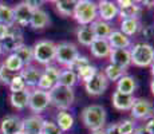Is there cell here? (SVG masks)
Listing matches in <instances>:
<instances>
[{"mask_svg": "<svg viewBox=\"0 0 154 134\" xmlns=\"http://www.w3.org/2000/svg\"><path fill=\"white\" fill-rule=\"evenodd\" d=\"M111 101H112L114 109H117L118 111H129L133 107V105H134L135 97L134 95H129V94H122L119 91H114Z\"/></svg>", "mask_w": 154, "mask_h": 134, "instance_id": "cell-16", "label": "cell"}, {"mask_svg": "<svg viewBox=\"0 0 154 134\" xmlns=\"http://www.w3.org/2000/svg\"><path fill=\"white\" fill-rule=\"evenodd\" d=\"M32 12L34 11L26 4V2H22L14 7V17H15V24L19 27H26L29 24Z\"/></svg>", "mask_w": 154, "mask_h": 134, "instance_id": "cell-15", "label": "cell"}, {"mask_svg": "<svg viewBox=\"0 0 154 134\" xmlns=\"http://www.w3.org/2000/svg\"><path fill=\"white\" fill-rule=\"evenodd\" d=\"M106 134H121L119 129H118V123H111L105 129Z\"/></svg>", "mask_w": 154, "mask_h": 134, "instance_id": "cell-45", "label": "cell"}, {"mask_svg": "<svg viewBox=\"0 0 154 134\" xmlns=\"http://www.w3.org/2000/svg\"><path fill=\"white\" fill-rule=\"evenodd\" d=\"M98 68L97 66H94V64H88V66L83 67L82 70H79L78 73H76V76H78V80H82V82H88L91 78H93L94 75H95L97 73H98Z\"/></svg>", "mask_w": 154, "mask_h": 134, "instance_id": "cell-34", "label": "cell"}, {"mask_svg": "<svg viewBox=\"0 0 154 134\" xmlns=\"http://www.w3.org/2000/svg\"><path fill=\"white\" fill-rule=\"evenodd\" d=\"M60 71L62 70H59V68L56 66H54V64H48V66L44 67L43 74L46 76H48V78L56 85V83H58V79H59V75H60Z\"/></svg>", "mask_w": 154, "mask_h": 134, "instance_id": "cell-38", "label": "cell"}, {"mask_svg": "<svg viewBox=\"0 0 154 134\" xmlns=\"http://www.w3.org/2000/svg\"><path fill=\"white\" fill-rule=\"evenodd\" d=\"M137 90V79L133 75L125 74L117 82V90L122 94H129V95H134V91Z\"/></svg>", "mask_w": 154, "mask_h": 134, "instance_id": "cell-20", "label": "cell"}, {"mask_svg": "<svg viewBox=\"0 0 154 134\" xmlns=\"http://www.w3.org/2000/svg\"><path fill=\"white\" fill-rule=\"evenodd\" d=\"M141 22L140 19H123L121 22V30L119 31L122 34H125L126 36L131 38L134 35H137L141 31Z\"/></svg>", "mask_w": 154, "mask_h": 134, "instance_id": "cell-24", "label": "cell"}, {"mask_svg": "<svg viewBox=\"0 0 154 134\" xmlns=\"http://www.w3.org/2000/svg\"><path fill=\"white\" fill-rule=\"evenodd\" d=\"M54 4H55L56 11L62 16L67 17V16H72L76 2L75 0H56V2H54Z\"/></svg>", "mask_w": 154, "mask_h": 134, "instance_id": "cell-28", "label": "cell"}, {"mask_svg": "<svg viewBox=\"0 0 154 134\" xmlns=\"http://www.w3.org/2000/svg\"><path fill=\"white\" fill-rule=\"evenodd\" d=\"M130 114L134 120L147 121L154 117V106L146 98H135L134 105L130 109Z\"/></svg>", "mask_w": 154, "mask_h": 134, "instance_id": "cell-8", "label": "cell"}, {"mask_svg": "<svg viewBox=\"0 0 154 134\" xmlns=\"http://www.w3.org/2000/svg\"><path fill=\"white\" fill-rule=\"evenodd\" d=\"M3 51H4V50H3V46H2V42H0V55H2V54H3Z\"/></svg>", "mask_w": 154, "mask_h": 134, "instance_id": "cell-51", "label": "cell"}, {"mask_svg": "<svg viewBox=\"0 0 154 134\" xmlns=\"http://www.w3.org/2000/svg\"><path fill=\"white\" fill-rule=\"evenodd\" d=\"M42 134H63L60 129L58 127V125L52 121H47L44 120L43 122V130H42Z\"/></svg>", "mask_w": 154, "mask_h": 134, "instance_id": "cell-39", "label": "cell"}, {"mask_svg": "<svg viewBox=\"0 0 154 134\" xmlns=\"http://www.w3.org/2000/svg\"><path fill=\"white\" fill-rule=\"evenodd\" d=\"M56 125L62 132H69L74 126V117L69 111H59L56 114Z\"/></svg>", "mask_w": 154, "mask_h": 134, "instance_id": "cell-27", "label": "cell"}, {"mask_svg": "<svg viewBox=\"0 0 154 134\" xmlns=\"http://www.w3.org/2000/svg\"><path fill=\"white\" fill-rule=\"evenodd\" d=\"M26 4L31 8L32 11H36V10H42V5L44 4V2H38V0H26Z\"/></svg>", "mask_w": 154, "mask_h": 134, "instance_id": "cell-43", "label": "cell"}, {"mask_svg": "<svg viewBox=\"0 0 154 134\" xmlns=\"http://www.w3.org/2000/svg\"><path fill=\"white\" fill-rule=\"evenodd\" d=\"M23 44H24V40H23V35H22V32H20V30L15 26L10 27V31H8L7 36L2 40L3 50L7 52L14 54L20 46H23Z\"/></svg>", "mask_w": 154, "mask_h": 134, "instance_id": "cell-10", "label": "cell"}, {"mask_svg": "<svg viewBox=\"0 0 154 134\" xmlns=\"http://www.w3.org/2000/svg\"><path fill=\"white\" fill-rule=\"evenodd\" d=\"M90 27H91V30H93L97 39H107L109 35H110L112 31V27L110 23L103 22V20H100V19H97L93 24H90Z\"/></svg>", "mask_w": 154, "mask_h": 134, "instance_id": "cell-23", "label": "cell"}, {"mask_svg": "<svg viewBox=\"0 0 154 134\" xmlns=\"http://www.w3.org/2000/svg\"><path fill=\"white\" fill-rule=\"evenodd\" d=\"M17 56H19V59L22 61L23 66H29V64H32V62H34V51H32V47L31 46H27V44H23V46H20L19 48L15 51Z\"/></svg>", "mask_w": 154, "mask_h": 134, "instance_id": "cell-31", "label": "cell"}, {"mask_svg": "<svg viewBox=\"0 0 154 134\" xmlns=\"http://www.w3.org/2000/svg\"><path fill=\"white\" fill-rule=\"evenodd\" d=\"M88 64H90V59H88L87 56H85V55H79L78 58H76L75 61H74L72 63H71L69 67H66V68L67 70L74 71V73H78L79 70H82L83 67L88 66Z\"/></svg>", "mask_w": 154, "mask_h": 134, "instance_id": "cell-35", "label": "cell"}, {"mask_svg": "<svg viewBox=\"0 0 154 134\" xmlns=\"http://www.w3.org/2000/svg\"><path fill=\"white\" fill-rule=\"evenodd\" d=\"M42 74H43L42 68L29 64V66H26V67L22 68V71L19 73V75L23 78L26 86H27L28 89H35L38 86V82H39Z\"/></svg>", "mask_w": 154, "mask_h": 134, "instance_id": "cell-12", "label": "cell"}, {"mask_svg": "<svg viewBox=\"0 0 154 134\" xmlns=\"http://www.w3.org/2000/svg\"><path fill=\"white\" fill-rule=\"evenodd\" d=\"M17 134H26V133H23V132H20V133H17Z\"/></svg>", "mask_w": 154, "mask_h": 134, "instance_id": "cell-52", "label": "cell"}, {"mask_svg": "<svg viewBox=\"0 0 154 134\" xmlns=\"http://www.w3.org/2000/svg\"><path fill=\"white\" fill-rule=\"evenodd\" d=\"M118 129H119L121 134H134L137 126L133 120H122L121 122H118Z\"/></svg>", "mask_w": 154, "mask_h": 134, "instance_id": "cell-36", "label": "cell"}, {"mask_svg": "<svg viewBox=\"0 0 154 134\" xmlns=\"http://www.w3.org/2000/svg\"><path fill=\"white\" fill-rule=\"evenodd\" d=\"M143 130L146 134H154V117L150 118V120H147V122L143 126Z\"/></svg>", "mask_w": 154, "mask_h": 134, "instance_id": "cell-44", "label": "cell"}, {"mask_svg": "<svg viewBox=\"0 0 154 134\" xmlns=\"http://www.w3.org/2000/svg\"><path fill=\"white\" fill-rule=\"evenodd\" d=\"M152 4H153V7H154V2H153V3H152Z\"/></svg>", "mask_w": 154, "mask_h": 134, "instance_id": "cell-53", "label": "cell"}, {"mask_svg": "<svg viewBox=\"0 0 154 134\" xmlns=\"http://www.w3.org/2000/svg\"><path fill=\"white\" fill-rule=\"evenodd\" d=\"M150 73H152V75H153V78H154V63L150 66Z\"/></svg>", "mask_w": 154, "mask_h": 134, "instance_id": "cell-50", "label": "cell"}, {"mask_svg": "<svg viewBox=\"0 0 154 134\" xmlns=\"http://www.w3.org/2000/svg\"><path fill=\"white\" fill-rule=\"evenodd\" d=\"M8 31H10V27L4 26V24H0V42L4 39L5 36H7Z\"/></svg>", "mask_w": 154, "mask_h": 134, "instance_id": "cell-46", "label": "cell"}, {"mask_svg": "<svg viewBox=\"0 0 154 134\" xmlns=\"http://www.w3.org/2000/svg\"><path fill=\"white\" fill-rule=\"evenodd\" d=\"M55 50L56 43L52 40H39L32 46V51H34V61L38 62L39 64L43 66H48L51 64L52 61H55Z\"/></svg>", "mask_w": 154, "mask_h": 134, "instance_id": "cell-5", "label": "cell"}, {"mask_svg": "<svg viewBox=\"0 0 154 134\" xmlns=\"http://www.w3.org/2000/svg\"><path fill=\"white\" fill-rule=\"evenodd\" d=\"M16 75V73H12V71H10L7 67L3 66V63L0 64V80H2L4 85H10L11 80L14 79V76Z\"/></svg>", "mask_w": 154, "mask_h": 134, "instance_id": "cell-40", "label": "cell"}, {"mask_svg": "<svg viewBox=\"0 0 154 134\" xmlns=\"http://www.w3.org/2000/svg\"><path fill=\"white\" fill-rule=\"evenodd\" d=\"M76 39L82 46L90 47L91 43L95 40V35L90 26H79V28L76 30Z\"/></svg>", "mask_w": 154, "mask_h": 134, "instance_id": "cell-25", "label": "cell"}, {"mask_svg": "<svg viewBox=\"0 0 154 134\" xmlns=\"http://www.w3.org/2000/svg\"><path fill=\"white\" fill-rule=\"evenodd\" d=\"M131 64L137 67H150L154 63V47L149 43H137L130 50Z\"/></svg>", "mask_w": 154, "mask_h": 134, "instance_id": "cell-4", "label": "cell"}, {"mask_svg": "<svg viewBox=\"0 0 154 134\" xmlns=\"http://www.w3.org/2000/svg\"><path fill=\"white\" fill-rule=\"evenodd\" d=\"M72 17L79 26H90L98 19V5L91 0H78Z\"/></svg>", "mask_w": 154, "mask_h": 134, "instance_id": "cell-3", "label": "cell"}, {"mask_svg": "<svg viewBox=\"0 0 154 134\" xmlns=\"http://www.w3.org/2000/svg\"><path fill=\"white\" fill-rule=\"evenodd\" d=\"M50 95V105L59 110V111H67L72 103L75 102V93L74 89L66 87L62 85H55L48 91Z\"/></svg>", "mask_w": 154, "mask_h": 134, "instance_id": "cell-2", "label": "cell"}, {"mask_svg": "<svg viewBox=\"0 0 154 134\" xmlns=\"http://www.w3.org/2000/svg\"><path fill=\"white\" fill-rule=\"evenodd\" d=\"M79 55L81 54H79L78 47L72 42H60V43L56 44L55 61L62 66L69 67Z\"/></svg>", "mask_w": 154, "mask_h": 134, "instance_id": "cell-6", "label": "cell"}, {"mask_svg": "<svg viewBox=\"0 0 154 134\" xmlns=\"http://www.w3.org/2000/svg\"><path fill=\"white\" fill-rule=\"evenodd\" d=\"M50 16L44 10H36L32 12L31 20H29V26L35 30H42L46 28L50 24Z\"/></svg>", "mask_w": 154, "mask_h": 134, "instance_id": "cell-22", "label": "cell"}, {"mask_svg": "<svg viewBox=\"0 0 154 134\" xmlns=\"http://www.w3.org/2000/svg\"><path fill=\"white\" fill-rule=\"evenodd\" d=\"M44 118L42 115H31L22 120V132L26 134H42Z\"/></svg>", "mask_w": 154, "mask_h": 134, "instance_id": "cell-14", "label": "cell"}, {"mask_svg": "<svg viewBox=\"0 0 154 134\" xmlns=\"http://www.w3.org/2000/svg\"><path fill=\"white\" fill-rule=\"evenodd\" d=\"M150 91H152V94L154 95V78H153L152 82H150Z\"/></svg>", "mask_w": 154, "mask_h": 134, "instance_id": "cell-48", "label": "cell"}, {"mask_svg": "<svg viewBox=\"0 0 154 134\" xmlns=\"http://www.w3.org/2000/svg\"><path fill=\"white\" fill-rule=\"evenodd\" d=\"M54 86H55V83L52 82V80L50 79L48 76H46L44 74H42V76H40L39 82H38L36 89H39V90H43V91H47V93H48V91L51 90Z\"/></svg>", "mask_w": 154, "mask_h": 134, "instance_id": "cell-41", "label": "cell"}, {"mask_svg": "<svg viewBox=\"0 0 154 134\" xmlns=\"http://www.w3.org/2000/svg\"><path fill=\"white\" fill-rule=\"evenodd\" d=\"M81 120L90 132L102 130L107 122V111L102 105L86 106L81 113Z\"/></svg>", "mask_w": 154, "mask_h": 134, "instance_id": "cell-1", "label": "cell"}, {"mask_svg": "<svg viewBox=\"0 0 154 134\" xmlns=\"http://www.w3.org/2000/svg\"><path fill=\"white\" fill-rule=\"evenodd\" d=\"M110 63L126 70L129 66H131V56H130L129 48H111V52L109 55Z\"/></svg>", "mask_w": 154, "mask_h": 134, "instance_id": "cell-13", "label": "cell"}, {"mask_svg": "<svg viewBox=\"0 0 154 134\" xmlns=\"http://www.w3.org/2000/svg\"><path fill=\"white\" fill-rule=\"evenodd\" d=\"M134 134H145V130H143V126L140 127V129H135V133Z\"/></svg>", "mask_w": 154, "mask_h": 134, "instance_id": "cell-47", "label": "cell"}, {"mask_svg": "<svg viewBox=\"0 0 154 134\" xmlns=\"http://www.w3.org/2000/svg\"><path fill=\"white\" fill-rule=\"evenodd\" d=\"M0 24H4L7 27L15 26L14 8L4 4V3H0Z\"/></svg>", "mask_w": 154, "mask_h": 134, "instance_id": "cell-29", "label": "cell"}, {"mask_svg": "<svg viewBox=\"0 0 154 134\" xmlns=\"http://www.w3.org/2000/svg\"><path fill=\"white\" fill-rule=\"evenodd\" d=\"M90 51H91V55L97 59H105V58H109L111 52V47L109 44L107 39H97L91 43L90 46Z\"/></svg>", "mask_w": 154, "mask_h": 134, "instance_id": "cell-18", "label": "cell"}, {"mask_svg": "<svg viewBox=\"0 0 154 134\" xmlns=\"http://www.w3.org/2000/svg\"><path fill=\"white\" fill-rule=\"evenodd\" d=\"M142 12V7L138 5L135 2H133L130 5H127L125 8H119L118 11V16H121V19H140Z\"/></svg>", "mask_w": 154, "mask_h": 134, "instance_id": "cell-26", "label": "cell"}, {"mask_svg": "<svg viewBox=\"0 0 154 134\" xmlns=\"http://www.w3.org/2000/svg\"><path fill=\"white\" fill-rule=\"evenodd\" d=\"M107 42L111 48H129L131 46V39L122 34L119 30H112L107 38Z\"/></svg>", "mask_w": 154, "mask_h": 134, "instance_id": "cell-19", "label": "cell"}, {"mask_svg": "<svg viewBox=\"0 0 154 134\" xmlns=\"http://www.w3.org/2000/svg\"><path fill=\"white\" fill-rule=\"evenodd\" d=\"M22 132V120L17 115H7L0 122V134H17Z\"/></svg>", "mask_w": 154, "mask_h": 134, "instance_id": "cell-17", "label": "cell"}, {"mask_svg": "<svg viewBox=\"0 0 154 134\" xmlns=\"http://www.w3.org/2000/svg\"><path fill=\"white\" fill-rule=\"evenodd\" d=\"M91 134H106V133L105 129H102V130H97V132H91Z\"/></svg>", "mask_w": 154, "mask_h": 134, "instance_id": "cell-49", "label": "cell"}, {"mask_svg": "<svg viewBox=\"0 0 154 134\" xmlns=\"http://www.w3.org/2000/svg\"><path fill=\"white\" fill-rule=\"evenodd\" d=\"M107 87H109V80L105 76L103 71H98L88 82L85 83L86 91L91 97H99V95H102L107 90Z\"/></svg>", "mask_w": 154, "mask_h": 134, "instance_id": "cell-9", "label": "cell"}, {"mask_svg": "<svg viewBox=\"0 0 154 134\" xmlns=\"http://www.w3.org/2000/svg\"><path fill=\"white\" fill-rule=\"evenodd\" d=\"M50 106V95L47 91L39 90V89H32L31 94H29V102L28 107L34 114L40 115L44 110H47Z\"/></svg>", "mask_w": 154, "mask_h": 134, "instance_id": "cell-7", "label": "cell"}, {"mask_svg": "<svg viewBox=\"0 0 154 134\" xmlns=\"http://www.w3.org/2000/svg\"><path fill=\"white\" fill-rule=\"evenodd\" d=\"M141 34L145 39H152V38L154 36V26L149 24V26L141 27Z\"/></svg>", "mask_w": 154, "mask_h": 134, "instance_id": "cell-42", "label": "cell"}, {"mask_svg": "<svg viewBox=\"0 0 154 134\" xmlns=\"http://www.w3.org/2000/svg\"><path fill=\"white\" fill-rule=\"evenodd\" d=\"M126 70H123V68L115 66V64H111L109 63L107 66L105 67V70H103V74H105V76L107 78L109 82H118L121 78H122L123 75H125Z\"/></svg>", "mask_w": 154, "mask_h": 134, "instance_id": "cell-32", "label": "cell"}, {"mask_svg": "<svg viewBox=\"0 0 154 134\" xmlns=\"http://www.w3.org/2000/svg\"><path fill=\"white\" fill-rule=\"evenodd\" d=\"M98 5V17L103 22H111L118 16V8L117 3L110 2V0H100L99 3H97Z\"/></svg>", "mask_w": 154, "mask_h": 134, "instance_id": "cell-11", "label": "cell"}, {"mask_svg": "<svg viewBox=\"0 0 154 134\" xmlns=\"http://www.w3.org/2000/svg\"><path fill=\"white\" fill-rule=\"evenodd\" d=\"M78 83V76H76V73L71 70H62L60 71V75H59L58 83L56 85H62V86H66V87H71L72 89L74 86Z\"/></svg>", "mask_w": 154, "mask_h": 134, "instance_id": "cell-30", "label": "cell"}, {"mask_svg": "<svg viewBox=\"0 0 154 134\" xmlns=\"http://www.w3.org/2000/svg\"><path fill=\"white\" fill-rule=\"evenodd\" d=\"M8 87H10L11 93H19V91H23L24 89H27V86H26L22 76H20L19 74H16V75L14 76V79L11 80V83L8 85Z\"/></svg>", "mask_w": 154, "mask_h": 134, "instance_id": "cell-37", "label": "cell"}, {"mask_svg": "<svg viewBox=\"0 0 154 134\" xmlns=\"http://www.w3.org/2000/svg\"><path fill=\"white\" fill-rule=\"evenodd\" d=\"M29 94H31V89L28 87L24 89L23 91H19V93H11L10 102L12 107H15L16 110H23L26 107H28Z\"/></svg>", "mask_w": 154, "mask_h": 134, "instance_id": "cell-21", "label": "cell"}, {"mask_svg": "<svg viewBox=\"0 0 154 134\" xmlns=\"http://www.w3.org/2000/svg\"><path fill=\"white\" fill-rule=\"evenodd\" d=\"M3 66L7 67L10 71H12V73H16L19 74L20 71H22V68L24 67L22 63V61L19 59V56L16 55V54H10V55L5 58V61L3 62Z\"/></svg>", "mask_w": 154, "mask_h": 134, "instance_id": "cell-33", "label": "cell"}]
</instances>
